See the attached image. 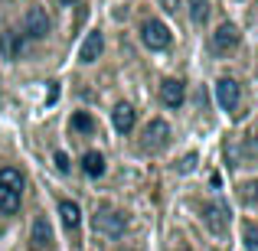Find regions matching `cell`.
<instances>
[{"label":"cell","mask_w":258,"mask_h":251,"mask_svg":"<svg viewBox=\"0 0 258 251\" xmlns=\"http://www.w3.org/2000/svg\"><path fill=\"white\" fill-rule=\"evenodd\" d=\"M20 196H23V176L20 170L4 166L0 170V215H13L20 209Z\"/></svg>","instance_id":"6da1fadb"},{"label":"cell","mask_w":258,"mask_h":251,"mask_svg":"<svg viewBox=\"0 0 258 251\" xmlns=\"http://www.w3.org/2000/svg\"><path fill=\"white\" fill-rule=\"evenodd\" d=\"M203 222L213 235H226L229 228V206L226 202H206L203 206Z\"/></svg>","instance_id":"7a4b0ae2"},{"label":"cell","mask_w":258,"mask_h":251,"mask_svg":"<svg viewBox=\"0 0 258 251\" xmlns=\"http://www.w3.org/2000/svg\"><path fill=\"white\" fill-rule=\"evenodd\" d=\"M141 39H144L147 49H167L170 46V30H167L160 20H147L141 26Z\"/></svg>","instance_id":"3957f363"},{"label":"cell","mask_w":258,"mask_h":251,"mask_svg":"<svg viewBox=\"0 0 258 251\" xmlns=\"http://www.w3.org/2000/svg\"><path fill=\"white\" fill-rule=\"evenodd\" d=\"M124 225H127V219H124V212H118V209H101V212L95 215V228L105 232V235H111V238H118V235L124 232Z\"/></svg>","instance_id":"277c9868"},{"label":"cell","mask_w":258,"mask_h":251,"mask_svg":"<svg viewBox=\"0 0 258 251\" xmlns=\"http://www.w3.org/2000/svg\"><path fill=\"white\" fill-rule=\"evenodd\" d=\"M170 144V127H167V121H151L147 124V131H144V150H164V147Z\"/></svg>","instance_id":"5b68a950"},{"label":"cell","mask_w":258,"mask_h":251,"mask_svg":"<svg viewBox=\"0 0 258 251\" xmlns=\"http://www.w3.org/2000/svg\"><path fill=\"white\" fill-rule=\"evenodd\" d=\"M23 33L30 39H43L46 33H49V17H46V10H39V7H30L23 17Z\"/></svg>","instance_id":"8992f818"},{"label":"cell","mask_w":258,"mask_h":251,"mask_svg":"<svg viewBox=\"0 0 258 251\" xmlns=\"http://www.w3.org/2000/svg\"><path fill=\"white\" fill-rule=\"evenodd\" d=\"M216 101L222 105V111H235V105H239V85L232 78H219L216 82Z\"/></svg>","instance_id":"52a82bcc"},{"label":"cell","mask_w":258,"mask_h":251,"mask_svg":"<svg viewBox=\"0 0 258 251\" xmlns=\"http://www.w3.org/2000/svg\"><path fill=\"white\" fill-rule=\"evenodd\" d=\"M183 98H186V88H183L180 78H167V82L160 85V101H164L167 108H180Z\"/></svg>","instance_id":"ba28073f"},{"label":"cell","mask_w":258,"mask_h":251,"mask_svg":"<svg viewBox=\"0 0 258 251\" xmlns=\"http://www.w3.org/2000/svg\"><path fill=\"white\" fill-rule=\"evenodd\" d=\"M213 46H216V52H229V49H235V46H239V30H235L232 23H222L219 30L213 33Z\"/></svg>","instance_id":"9c48e42d"},{"label":"cell","mask_w":258,"mask_h":251,"mask_svg":"<svg viewBox=\"0 0 258 251\" xmlns=\"http://www.w3.org/2000/svg\"><path fill=\"white\" fill-rule=\"evenodd\" d=\"M33 248L36 251H52V228H49V222L39 215L36 222H33Z\"/></svg>","instance_id":"30bf717a"},{"label":"cell","mask_w":258,"mask_h":251,"mask_svg":"<svg viewBox=\"0 0 258 251\" xmlns=\"http://www.w3.org/2000/svg\"><path fill=\"white\" fill-rule=\"evenodd\" d=\"M101 49H105V36H101V33H88L82 49H79V59L88 65V62H95V59L101 56Z\"/></svg>","instance_id":"8fae6325"},{"label":"cell","mask_w":258,"mask_h":251,"mask_svg":"<svg viewBox=\"0 0 258 251\" xmlns=\"http://www.w3.org/2000/svg\"><path fill=\"white\" fill-rule=\"evenodd\" d=\"M111 121H114V131H121V134H127L134 127V121H138V114H134V108L131 105H118L111 111Z\"/></svg>","instance_id":"7c38bea8"},{"label":"cell","mask_w":258,"mask_h":251,"mask_svg":"<svg viewBox=\"0 0 258 251\" xmlns=\"http://www.w3.org/2000/svg\"><path fill=\"white\" fill-rule=\"evenodd\" d=\"M59 215H62V225L69 228V232H76L79 222H82V209H79L76 202H69V199L59 202Z\"/></svg>","instance_id":"4fadbf2b"},{"label":"cell","mask_w":258,"mask_h":251,"mask_svg":"<svg viewBox=\"0 0 258 251\" xmlns=\"http://www.w3.org/2000/svg\"><path fill=\"white\" fill-rule=\"evenodd\" d=\"M0 43H4V56L7 59H20V52H23V36H20L17 30H7L4 36H0Z\"/></svg>","instance_id":"5bb4252c"},{"label":"cell","mask_w":258,"mask_h":251,"mask_svg":"<svg viewBox=\"0 0 258 251\" xmlns=\"http://www.w3.org/2000/svg\"><path fill=\"white\" fill-rule=\"evenodd\" d=\"M82 170H85V176H101L105 173V157L95 153V150H88L82 157Z\"/></svg>","instance_id":"9a60e30c"},{"label":"cell","mask_w":258,"mask_h":251,"mask_svg":"<svg viewBox=\"0 0 258 251\" xmlns=\"http://www.w3.org/2000/svg\"><path fill=\"white\" fill-rule=\"evenodd\" d=\"M72 131H82V134H92V131H95V121H92V114H85V111L72 114Z\"/></svg>","instance_id":"2e32d148"},{"label":"cell","mask_w":258,"mask_h":251,"mask_svg":"<svg viewBox=\"0 0 258 251\" xmlns=\"http://www.w3.org/2000/svg\"><path fill=\"white\" fill-rule=\"evenodd\" d=\"M189 17H193V23H206L209 4H206V0H189Z\"/></svg>","instance_id":"e0dca14e"},{"label":"cell","mask_w":258,"mask_h":251,"mask_svg":"<svg viewBox=\"0 0 258 251\" xmlns=\"http://www.w3.org/2000/svg\"><path fill=\"white\" fill-rule=\"evenodd\" d=\"M239 196H242V202H245V206H258V183H242Z\"/></svg>","instance_id":"ac0fdd59"},{"label":"cell","mask_w":258,"mask_h":251,"mask_svg":"<svg viewBox=\"0 0 258 251\" xmlns=\"http://www.w3.org/2000/svg\"><path fill=\"white\" fill-rule=\"evenodd\" d=\"M245 248L258 251V225H245Z\"/></svg>","instance_id":"d6986e66"},{"label":"cell","mask_w":258,"mask_h":251,"mask_svg":"<svg viewBox=\"0 0 258 251\" xmlns=\"http://www.w3.org/2000/svg\"><path fill=\"white\" fill-rule=\"evenodd\" d=\"M56 166L62 170V173H69V157H66L62 150H56Z\"/></svg>","instance_id":"ffe728a7"},{"label":"cell","mask_w":258,"mask_h":251,"mask_svg":"<svg viewBox=\"0 0 258 251\" xmlns=\"http://www.w3.org/2000/svg\"><path fill=\"white\" fill-rule=\"evenodd\" d=\"M193 163H196V153H189V157L180 163V173H189V170H193Z\"/></svg>","instance_id":"44dd1931"},{"label":"cell","mask_w":258,"mask_h":251,"mask_svg":"<svg viewBox=\"0 0 258 251\" xmlns=\"http://www.w3.org/2000/svg\"><path fill=\"white\" fill-rule=\"evenodd\" d=\"M160 4H164V10H170V13H176V7H180L176 0H160Z\"/></svg>","instance_id":"7402d4cb"},{"label":"cell","mask_w":258,"mask_h":251,"mask_svg":"<svg viewBox=\"0 0 258 251\" xmlns=\"http://www.w3.org/2000/svg\"><path fill=\"white\" fill-rule=\"evenodd\" d=\"M62 4H76V0H62Z\"/></svg>","instance_id":"603a6c76"}]
</instances>
